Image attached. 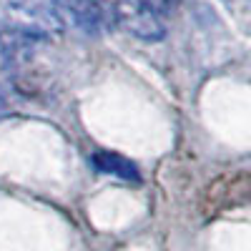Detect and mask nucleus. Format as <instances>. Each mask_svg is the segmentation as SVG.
I'll use <instances>...</instances> for the list:
<instances>
[{"mask_svg": "<svg viewBox=\"0 0 251 251\" xmlns=\"http://www.w3.org/2000/svg\"><path fill=\"white\" fill-rule=\"evenodd\" d=\"M5 20V28L30 35L35 40H50L53 35H60L66 30L53 0H8Z\"/></svg>", "mask_w": 251, "mask_h": 251, "instance_id": "f257e3e1", "label": "nucleus"}, {"mask_svg": "<svg viewBox=\"0 0 251 251\" xmlns=\"http://www.w3.org/2000/svg\"><path fill=\"white\" fill-rule=\"evenodd\" d=\"M116 23L143 43H158L166 38V15L143 0H113Z\"/></svg>", "mask_w": 251, "mask_h": 251, "instance_id": "f03ea898", "label": "nucleus"}, {"mask_svg": "<svg viewBox=\"0 0 251 251\" xmlns=\"http://www.w3.org/2000/svg\"><path fill=\"white\" fill-rule=\"evenodd\" d=\"M53 5L60 15V23L66 30L78 35H98L106 23L100 0H53Z\"/></svg>", "mask_w": 251, "mask_h": 251, "instance_id": "7ed1b4c3", "label": "nucleus"}, {"mask_svg": "<svg viewBox=\"0 0 251 251\" xmlns=\"http://www.w3.org/2000/svg\"><path fill=\"white\" fill-rule=\"evenodd\" d=\"M40 43H43V40H35V38L23 35L18 30L3 28L0 30V58H3L8 66H13V68L25 66V63H30V58L35 55Z\"/></svg>", "mask_w": 251, "mask_h": 251, "instance_id": "20e7f679", "label": "nucleus"}, {"mask_svg": "<svg viewBox=\"0 0 251 251\" xmlns=\"http://www.w3.org/2000/svg\"><path fill=\"white\" fill-rule=\"evenodd\" d=\"M96 171L106 174V176H116L121 181H141V171L133 161H128L121 153H106V151H98L91 156Z\"/></svg>", "mask_w": 251, "mask_h": 251, "instance_id": "39448f33", "label": "nucleus"}, {"mask_svg": "<svg viewBox=\"0 0 251 251\" xmlns=\"http://www.w3.org/2000/svg\"><path fill=\"white\" fill-rule=\"evenodd\" d=\"M143 3H149V5H153L156 10H161V13L166 15V13H169V10H171V8H174L176 3H178V0H143Z\"/></svg>", "mask_w": 251, "mask_h": 251, "instance_id": "423d86ee", "label": "nucleus"}, {"mask_svg": "<svg viewBox=\"0 0 251 251\" xmlns=\"http://www.w3.org/2000/svg\"><path fill=\"white\" fill-rule=\"evenodd\" d=\"M5 116V100H3V96H0V118Z\"/></svg>", "mask_w": 251, "mask_h": 251, "instance_id": "0eeeda50", "label": "nucleus"}]
</instances>
